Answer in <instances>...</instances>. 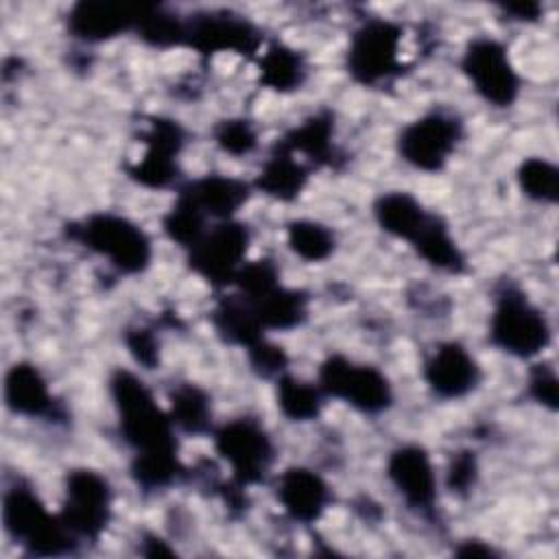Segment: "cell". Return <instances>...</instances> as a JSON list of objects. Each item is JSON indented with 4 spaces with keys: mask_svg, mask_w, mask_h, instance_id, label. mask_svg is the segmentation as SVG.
I'll return each instance as SVG.
<instances>
[{
    "mask_svg": "<svg viewBox=\"0 0 559 559\" xmlns=\"http://www.w3.org/2000/svg\"><path fill=\"white\" fill-rule=\"evenodd\" d=\"M118 430L133 450L131 478L142 491L168 489L183 476L175 424L148 384L129 369H116L109 378Z\"/></svg>",
    "mask_w": 559,
    "mask_h": 559,
    "instance_id": "obj_1",
    "label": "cell"
},
{
    "mask_svg": "<svg viewBox=\"0 0 559 559\" xmlns=\"http://www.w3.org/2000/svg\"><path fill=\"white\" fill-rule=\"evenodd\" d=\"M2 526L7 537L33 557L70 555L79 546L61 515L50 513L37 491L24 483H15L4 491Z\"/></svg>",
    "mask_w": 559,
    "mask_h": 559,
    "instance_id": "obj_2",
    "label": "cell"
},
{
    "mask_svg": "<svg viewBox=\"0 0 559 559\" xmlns=\"http://www.w3.org/2000/svg\"><path fill=\"white\" fill-rule=\"evenodd\" d=\"M68 236L105 258L122 275H142L153 262L151 236L135 221L116 212L87 214L68 225Z\"/></svg>",
    "mask_w": 559,
    "mask_h": 559,
    "instance_id": "obj_3",
    "label": "cell"
},
{
    "mask_svg": "<svg viewBox=\"0 0 559 559\" xmlns=\"http://www.w3.org/2000/svg\"><path fill=\"white\" fill-rule=\"evenodd\" d=\"M487 336L507 356L533 360L550 345L552 328L544 310L518 284H502L493 297Z\"/></svg>",
    "mask_w": 559,
    "mask_h": 559,
    "instance_id": "obj_4",
    "label": "cell"
},
{
    "mask_svg": "<svg viewBox=\"0 0 559 559\" xmlns=\"http://www.w3.org/2000/svg\"><path fill=\"white\" fill-rule=\"evenodd\" d=\"M404 28L386 17H367L352 35L345 52L347 74L365 87H380L402 74Z\"/></svg>",
    "mask_w": 559,
    "mask_h": 559,
    "instance_id": "obj_5",
    "label": "cell"
},
{
    "mask_svg": "<svg viewBox=\"0 0 559 559\" xmlns=\"http://www.w3.org/2000/svg\"><path fill=\"white\" fill-rule=\"evenodd\" d=\"M465 135L463 118L445 107H435L406 122L397 135V155L421 173H441Z\"/></svg>",
    "mask_w": 559,
    "mask_h": 559,
    "instance_id": "obj_6",
    "label": "cell"
},
{
    "mask_svg": "<svg viewBox=\"0 0 559 559\" xmlns=\"http://www.w3.org/2000/svg\"><path fill=\"white\" fill-rule=\"evenodd\" d=\"M325 397L345 402L358 413L380 415L393 404V386L382 369L369 362H356L343 354H330L317 376Z\"/></svg>",
    "mask_w": 559,
    "mask_h": 559,
    "instance_id": "obj_7",
    "label": "cell"
},
{
    "mask_svg": "<svg viewBox=\"0 0 559 559\" xmlns=\"http://www.w3.org/2000/svg\"><path fill=\"white\" fill-rule=\"evenodd\" d=\"M212 439L216 454L229 465L234 485L247 489L266 478L275 461V445L260 421L229 419L212 430Z\"/></svg>",
    "mask_w": 559,
    "mask_h": 559,
    "instance_id": "obj_8",
    "label": "cell"
},
{
    "mask_svg": "<svg viewBox=\"0 0 559 559\" xmlns=\"http://www.w3.org/2000/svg\"><path fill=\"white\" fill-rule=\"evenodd\" d=\"M114 513L109 480L92 467H74L63 480L61 520L79 542H98Z\"/></svg>",
    "mask_w": 559,
    "mask_h": 559,
    "instance_id": "obj_9",
    "label": "cell"
},
{
    "mask_svg": "<svg viewBox=\"0 0 559 559\" xmlns=\"http://www.w3.org/2000/svg\"><path fill=\"white\" fill-rule=\"evenodd\" d=\"M461 70L472 90L491 107H511L522 90V79L511 61V55L496 37H474L461 57Z\"/></svg>",
    "mask_w": 559,
    "mask_h": 559,
    "instance_id": "obj_10",
    "label": "cell"
},
{
    "mask_svg": "<svg viewBox=\"0 0 559 559\" xmlns=\"http://www.w3.org/2000/svg\"><path fill=\"white\" fill-rule=\"evenodd\" d=\"M249 245L251 231L242 221H218L207 227L192 249H188V266L194 275L216 288L229 286L247 262Z\"/></svg>",
    "mask_w": 559,
    "mask_h": 559,
    "instance_id": "obj_11",
    "label": "cell"
},
{
    "mask_svg": "<svg viewBox=\"0 0 559 559\" xmlns=\"http://www.w3.org/2000/svg\"><path fill=\"white\" fill-rule=\"evenodd\" d=\"M260 44V28L249 17L231 11H207L186 20L183 46L197 50L203 57L221 52L253 57L258 55Z\"/></svg>",
    "mask_w": 559,
    "mask_h": 559,
    "instance_id": "obj_12",
    "label": "cell"
},
{
    "mask_svg": "<svg viewBox=\"0 0 559 559\" xmlns=\"http://www.w3.org/2000/svg\"><path fill=\"white\" fill-rule=\"evenodd\" d=\"M386 478L411 511L426 520L437 515V472L424 445L402 443L391 450Z\"/></svg>",
    "mask_w": 559,
    "mask_h": 559,
    "instance_id": "obj_13",
    "label": "cell"
},
{
    "mask_svg": "<svg viewBox=\"0 0 559 559\" xmlns=\"http://www.w3.org/2000/svg\"><path fill=\"white\" fill-rule=\"evenodd\" d=\"M144 155L129 166V177L151 190L168 188L179 177V155L186 144L183 127L164 116H155L144 131Z\"/></svg>",
    "mask_w": 559,
    "mask_h": 559,
    "instance_id": "obj_14",
    "label": "cell"
},
{
    "mask_svg": "<svg viewBox=\"0 0 559 559\" xmlns=\"http://www.w3.org/2000/svg\"><path fill=\"white\" fill-rule=\"evenodd\" d=\"M421 376L435 397L463 400L478 389L483 369L463 343L443 341L426 358Z\"/></svg>",
    "mask_w": 559,
    "mask_h": 559,
    "instance_id": "obj_15",
    "label": "cell"
},
{
    "mask_svg": "<svg viewBox=\"0 0 559 559\" xmlns=\"http://www.w3.org/2000/svg\"><path fill=\"white\" fill-rule=\"evenodd\" d=\"M275 496L284 513L297 524H314L332 502V489L321 474L293 465L277 476Z\"/></svg>",
    "mask_w": 559,
    "mask_h": 559,
    "instance_id": "obj_16",
    "label": "cell"
},
{
    "mask_svg": "<svg viewBox=\"0 0 559 559\" xmlns=\"http://www.w3.org/2000/svg\"><path fill=\"white\" fill-rule=\"evenodd\" d=\"M144 9L111 2H76L68 13V31L83 44H103L135 31Z\"/></svg>",
    "mask_w": 559,
    "mask_h": 559,
    "instance_id": "obj_17",
    "label": "cell"
},
{
    "mask_svg": "<svg viewBox=\"0 0 559 559\" xmlns=\"http://www.w3.org/2000/svg\"><path fill=\"white\" fill-rule=\"evenodd\" d=\"M4 404L13 415L28 419H61V404L55 400L48 380L33 362H15L4 376Z\"/></svg>",
    "mask_w": 559,
    "mask_h": 559,
    "instance_id": "obj_18",
    "label": "cell"
},
{
    "mask_svg": "<svg viewBox=\"0 0 559 559\" xmlns=\"http://www.w3.org/2000/svg\"><path fill=\"white\" fill-rule=\"evenodd\" d=\"M251 188L253 186L242 179L212 173L186 181L177 194H181L197 210H201L205 218L218 223L236 218L238 210L249 201Z\"/></svg>",
    "mask_w": 559,
    "mask_h": 559,
    "instance_id": "obj_19",
    "label": "cell"
},
{
    "mask_svg": "<svg viewBox=\"0 0 559 559\" xmlns=\"http://www.w3.org/2000/svg\"><path fill=\"white\" fill-rule=\"evenodd\" d=\"M255 312L264 332H286L299 328L308 317V295L297 288H288L282 282L253 293L240 295Z\"/></svg>",
    "mask_w": 559,
    "mask_h": 559,
    "instance_id": "obj_20",
    "label": "cell"
},
{
    "mask_svg": "<svg viewBox=\"0 0 559 559\" xmlns=\"http://www.w3.org/2000/svg\"><path fill=\"white\" fill-rule=\"evenodd\" d=\"M310 173L312 168L301 157H295L290 151L275 142L251 186L275 201L288 203L304 192Z\"/></svg>",
    "mask_w": 559,
    "mask_h": 559,
    "instance_id": "obj_21",
    "label": "cell"
},
{
    "mask_svg": "<svg viewBox=\"0 0 559 559\" xmlns=\"http://www.w3.org/2000/svg\"><path fill=\"white\" fill-rule=\"evenodd\" d=\"M408 247H413V251L437 271L459 275L467 266L463 249L452 236L448 221L439 212H428V216L411 238Z\"/></svg>",
    "mask_w": 559,
    "mask_h": 559,
    "instance_id": "obj_22",
    "label": "cell"
},
{
    "mask_svg": "<svg viewBox=\"0 0 559 559\" xmlns=\"http://www.w3.org/2000/svg\"><path fill=\"white\" fill-rule=\"evenodd\" d=\"M280 146L293 155H304V162L314 166H332L336 159L334 146V116L330 111H319L306 118L301 124L286 131L280 140Z\"/></svg>",
    "mask_w": 559,
    "mask_h": 559,
    "instance_id": "obj_23",
    "label": "cell"
},
{
    "mask_svg": "<svg viewBox=\"0 0 559 559\" xmlns=\"http://www.w3.org/2000/svg\"><path fill=\"white\" fill-rule=\"evenodd\" d=\"M428 207L406 190H391L382 192L373 201V218L378 227L389 234L391 238L404 240L406 245L428 216Z\"/></svg>",
    "mask_w": 559,
    "mask_h": 559,
    "instance_id": "obj_24",
    "label": "cell"
},
{
    "mask_svg": "<svg viewBox=\"0 0 559 559\" xmlns=\"http://www.w3.org/2000/svg\"><path fill=\"white\" fill-rule=\"evenodd\" d=\"M212 323L216 334L236 347L251 349L264 341V328L260 325L251 306L236 293L221 299L212 312Z\"/></svg>",
    "mask_w": 559,
    "mask_h": 559,
    "instance_id": "obj_25",
    "label": "cell"
},
{
    "mask_svg": "<svg viewBox=\"0 0 559 559\" xmlns=\"http://www.w3.org/2000/svg\"><path fill=\"white\" fill-rule=\"evenodd\" d=\"M260 83L273 92L288 94L304 85L308 66L299 50L286 44H271L258 59Z\"/></svg>",
    "mask_w": 559,
    "mask_h": 559,
    "instance_id": "obj_26",
    "label": "cell"
},
{
    "mask_svg": "<svg viewBox=\"0 0 559 559\" xmlns=\"http://www.w3.org/2000/svg\"><path fill=\"white\" fill-rule=\"evenodd\" d=\"M275 397L277 408L290 421H312L321 415L325 404V393L317 382H306L284 371L275 378Z\"/></svg>",
    "mask_w": 559,
    "mask_h": 559,
    "instance_id": "obj_27",
    "label": "cell"
},
{
    "mask_svg": "<svg viewBox=\"0 0 559 559\" xmlns=\"http://www.w3.org/2000/svg\"><path fill=\"white\" fill-rule=\"evenodd\" d=\"M168 415L177 430L186 435H205L212 432V400L207 391L197 384H179L170 393Z\"/></svg>",
    "mask_w": 559,
    "mask_h": 559,
    "instance_id": "obj_28",
    "label": "cell"
},
{
    "mask_svg": "<svg viewBox=\"0 0 559 559\" xmlns=\"http://www.w3.org/2000/svg\"><path fill=\"white\" fill-rule=\"evenodd\" d=\"M286 247L304 262H325L336 249L332 227L312 218H295L286 225Z\"/></svg>",
    "mask_w": 559,
    "mask_h": 559,
    "instance_id": "obj_29",
    "label": "cell"
},
{
    "mask_svg": "<svg viewBox=\"0 0 559 559\" xmlns=\"http://www.w3.org/2000/svg\"><path fill=\"white\" fill-rule=\"evenodd\" d=\"M522 194L535 203L552 205L559 199V168L546 157H526L515 173Z\"/></svg>",
    "mask_w": 559,
    "mask_h": 559,
    "instance_id": "obj_30",
    "label": "cell"
},
{
    "mask_svg": "<svg viewBox=\"0 0 559 559\" xmlns=\"http://www.w3.org/2000/svg\"><path fill=\"white\" fill-rule=\"evenodd\" d=\"M138 37L153 48H175L183 46L186 20L173 15L162 7H146L138 26Z\"/></svg>",
    "mask_w": 559,
    "mask_h": 559,
    "instance_id": "obj_31",
    "label": "cell"
},
{
    "mask_svg": "<svg viewBox=\"0 0 559 559\" xmlns=\"http://www.w3.org/2000/svg\"><path fill=\"white\" fill-rule=\"evenodd\" d=\"M164 234L186 251L192 249L201 236L207 231V218L203 216L201 210H197L188 199L177 194L173 207L164 216Z\"/></svg>",
    "mask_w": 559,
    "mask_h": 559,
    "instance_id": "obj_32",
    "label": "cell"
},
{
    "mask_svg": "<svg viewBox=\"0 0 559 559\" xmlns=\"http://www.w3.org/2000/svg\"><path fill=\"white\" fill-rule=\"evenodd\" d=\"M214 142L223 153L242 157L258 146V131L247 118H227L214 127Z\"/></svg>",
    "mask_w": 559,
    "mask_h": 559,
    "instance_id": "obj_33",
    "label": "cell"
},
{
    "mask_svg": "<svg viewBox=\"0 0 559 559\" xmlns=\"http://www.w3.org/2000/svg\"><path fill=\"white\" fill-rule=\"evenodd\" d=\"M478 480V461L469 450H459L452 454L445 472V485L454 496H467Z\"/></svg>",
    "mask_w": 559,
    "mask_h": 559,
    "instance_id": "obj_34",
    "label": "cell"
},
{
    "mask_svg": "<svg viewBox=\"0 0 559 559\" xmlns=\"http://www.w3.org/2000/svg\"><path fill=\"white\" fill-rule=\"evenodd\" d=\"M247 356L251 369L262 378H280L288 369L286 352L280 345L269 343L266 338L247 349Z\"/></svg>",
    "mask_w": 559,
    "mask_h": 559,
    "instance_id": "obj_35",
    "label": "cell"
},
{
    "mask_svg": "<svg viewBox=\"0 0 559 559\" xmlns=\"http://www.w3.org/2000/svg\"><path fill=\"white\" fill-rule=\"evenodd\" d=\"M528 395L544 408L557 411L559 380L550 365H535L528 373Z\"/></svg>",
    "mask_w": 559,
    "mask_h": 559,
    "instance_id": "obj_36",
    "label": "cell"
},
{
    "mask_svg": "<svg viewBox=\"0 0 559 559\" xmlns=\"http://www.w3.org/2000/svg\"><path fill=\"white\" fill-rule=\"evenodd\" d=\"M124 345L133 360L144 369H155L159 365V343L148 328H131L124 334Z\"/></svg>",
    "mask_w": 559,
    "mask_h": 559,
    "instance_id": "obj_37",
    "label": "cell"
},
{
    "mask_svg": "<svg viewBox=\"0 0 559 559\" xmlns=\"http://www.w3.org/2000/svg\"><path fill=\"white\" fill-rule=\"evenodd\" d=\"M454 555L459 557H496V548L489 542L483 539H463L454 548Z\"/></svg>",
    "mask_w": 559,
    "mask_h": 559,
    "instance_id": "obj_38",
    "label": "cell"
},
{
    "mask_svg": "<svg viewBox=\"0 0 559 559\" xmlns=\"http://www.w3.org/2000/svg\"><path fill=\"white\" fill-rule=\"evenodd\" d=\"M502 9L504 13L513 15L511 20H518V22H535L539 20V13H542V7L537 2H515V4H504Z\"/></svg>",
    "mask_w": 559,
    "mask_h": 559,
    "instance_id": "obj_39",
    "label": "cell"
},
{
    "mask_svg": "<svg viewBox=\"0 0 559 559\" xmlns=\"http://www.w3.org/2000/svg\"><path fill=\"white\" fill-rule=\"evenodd\" d=\"M142 555H148V557H164V555H175V550L155 533H148L144 535L142 539V548H140Z\"/></svg>",
    "mask_w": 559,
    "mask_h": 559,
    "instance_id": "obj_40",
    "label": "cell"
}]
</instances>
